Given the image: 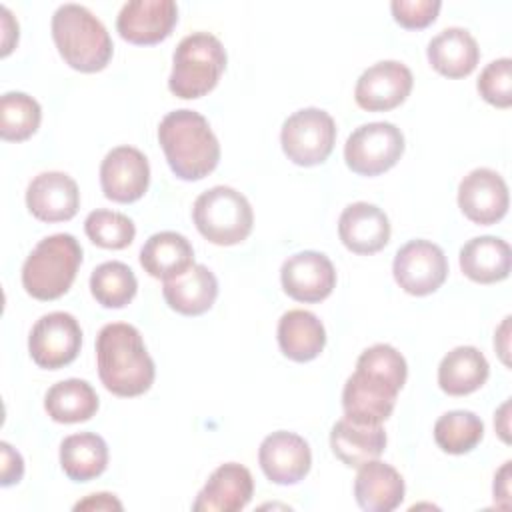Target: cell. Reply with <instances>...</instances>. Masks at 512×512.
Returning <instances> with one entry per match:
<instances>
[{
  "instance_id": "obj_1",
  "label": "cell",
  "mask_w": 512,
  "mask_h": 512,
  "mask_svg": "<svg viewBox=\"0 0 512 512\" xmlns=\"http://www.w3.org/2000/svg\"><path fill=\"white\" fill-rule=\"evenodd\" d=\"M406 376V360L394 346L366 348L342 390L344 416L358 424H382L390 418Z\"/></svg>"
},
{
  "instance_id": "obj_2",
  "label": "cell",
  "mask_w": 512,
  "mask_h": 512,
  "mask_svg": "<svg viewBox=\"0 0 512 512\" xmlns=\"http://www.w3.org/2000/svg\"><path fill=\"white\" fill-rule=\"evenodd\" d=\"M96 362L106 390L124 398L144 394L156 376L142 334L126 322L102 326L96 338Z\"/></svg>"
},
{
  "instance_id": "obj_3",
  "label": "cell",
  "mask_w": 512,
  "mask_h": 512,
  "mask_svg": "<svg viewBox=\"0 0 512 512\" xmlns=\"http://www.w3.org/2000/svg\"><path fill=\"white\" fill-rule=\"evenodd\" d=\"M158 142L170 170L180 180L208 176L220 160V144L208 120L188 108L168 112L158 126Z\"/></svg>"
},
{
  "instance_id": "obj_4",
  "label": "cell",
  "mask_w": 512,
  "mask_h": 512,
  "mask_svg": "<svg viewBox=\"0 0 512 512\" xmlns=\"http://www.w3.org/2000/svg\"><path fill=\"white\" fill-rule=\"evenodd\" d=\"M52 38L64 62L78 72H98L112 58L106 26L82 4H62L52 14Z\"/></svg>"
},
{
  "instance_id": "obj_5",
  "label": "cell",
  "mask_w": 512,
  "mask_h": 512,
  "mask_svg": "<svg viewBox=\"0 0 512 512\" xmlns=\"http://www.w3.org/2000/svg\"><path fill=\"white\" fill-rule=\"evenodd\" d=\"M82 264V246L72 234L42 238L22 266V286L36 300H56L68 292Z\"/></svg>"
},
{
  "instance_id": "obj_6",
  "label": "cell",
  "mask_w": 512,
  "mask_h": 512,
  "mask_svg": "<svg viewBox=\"0 0 512 512\" xmlns=\"http://www.w3.org/2000/svg\"><path fill=\"white\" fill-rule=\"evenodd\" d=\"M226 68V50L210 32L184 36L172 56L168 88L174 96L192 100L208 94Z\"/></svg>"
},
{
  "instance_id": "obj_7",
  "label": "cell",
  "mask_w": 512,
  "mask_h": 512,
  "mask_svg": "<svg viewBox=\"0 0 512 512\" xmlns=\"http://www.w3.org/2000/svg\"><path fill=\"white\" fill-rule=\"evenodd\" d=\"M198 232L212 244L232 246L248 238L254 214L248 198L230 186H212L192 206Z\"/></svg>"
},
{
  "instance_id": "obj_8",
  "label": "cell",
  "mask_w": 512,
  "mask_h": 512,
  "mask_svg": "<svg viewBox=\"0 0 512 512\" xmlns=\"http://www.w3.org/2000/svg\"><path fill=\"white\" fill-rule=\"evenodd\" d=\"M336 142L334 118L320 108H302L288 116L280 130V144L288 160L298 166L322 164Z\"/></svg>"
},
{
  "instance_id": "obj_9",
  "label": "cell",
  "mask_w": 512,
  "mask_h": 512,
  "mask_svg": "<svg viewBox=\"0 0 512 512\" xmlns=\"http://www.w3.org/2000/svg\"><path fill=\"white\" fill-rule=\"evenodd\" d=\"M404 152V134L392 122L358 126L344 144L348 168L360 176H378L390 170Z\"/></svg>"
},
{
  "instance_id": "obj_10",
  "label": "cell",
  "mask_w": 512,
  "mask_h": 512,
  "mask_svg": "<svg viewBox=\"0 0 512 512\" xmlns=\"http://www.w3.org/2000/svg\"><path fill=\"white\" fill-rule=\"evenodd\" d=\"M82 346V328L68 312H48L36 320L28 336L32 360L46 370H58L76 360Z\"/></svg>"
},
{
  "instance_id": "obj_11",
  "label": "cell",
  "mask_w": 512,
  "mask_h": 512,
  "mask_svg": "<svg viewBox=\"0 0 512 512\" xmlns=\"http://www.w3.org/2000/svg\"><path fill=\"white\" fill-rule=\"evenodd\" d=\"M392 274L398 286L412 296L436 292L448 276L444 250L430 240H410L394 256Z\"/></svg>"
},
{
  "instance_id": "obj_12",
  "label": "cell",
  "mask_w": 512,
  "mask_h": 512,
  "mask_svg": "<svg viewBox=\"0 0 512 512\" xmlns=\"http://www.w3.org/2000/svg\"><path fill=\"white\" fill-rule=\"evenodd\" d=\"M412 84L414 78L406 64L398 60H380L360 74L354 88V100L362 110L386 112L408 98Z\"/></svg>"
},
{
  "instance_id": "obj_13",
  "label": "cell",
  "mask_w": 512,
  "mask_h": 512,
  "mask_svg": "<svg viewBox=\"0 0 512 512\" xmlns=\"http://www.w3.org/2000/svg\"><path fill=\"white\" fill-rule=\"evenodd\" d=\"M150 184V164L134 146L112 148L100 164V186L108 200L128 204L144 196Z\"/></svg>"
},
{
  "instance_id": "obj_14",
  "label": "cell",
  "mask_w": 512,
  "mask_h": 512,
  "mask_svg": "<svg viewBox=\"0 0 512 512\" xmlns=\"http://www.w3.org/2000/svg\"><path fill=\"white\" fill-rule=\"evenodd\" d=\"M284 292L298 302H320L336 286V270L330 258L316 250L288 256L280 268Z\"/></svg>"
},
{
  "instance_id": "obj_15",
  "label": "cell",
  "mask_w": 512,
  "mask_h": 512,
  "mask_svg": "<svg viewBox=\"0 0 512 512\" xmlns=\"http://www.w3.org/2000/svg\"><path fill=\"white\" fill-rule=\"evenodd\" d=\"M508 186L492 168H474L458 184V206L476 224H496L508 212Z\"/></svg>"
},
{
  "instance_id": "obj_16",
  "label": "cell",
  "mask_w": 512,
  "mask_h": 512,
  "mask_svg": "<svg viewBox=\"0 0 512 512\" xmlns=\"http://www.w3.org/2000/svg\"><path fill=\"white\" fill-rule=\"evenodd\" d=\"M258 462L270 482L288 486L300 482L310 472L312 452L302 436L278 430L262 440Z\"/></svg>"
},
{
  "instance_id": "obj_17",
  "label": "cell",
  "mask_w": 512,
  "mask_h": 512,
  "mask_svg": "<svg viewBox=\"0 0 512 512\" xmlns=\"http://www.w3.org/2000/svg\"><path fill=\"white\" fill-rule=\"evenodd\" d=\"M178 20L174 0H130L116 18V30L132 44H156L170 36Z\"/></svg>"
},
{
  "instance_id": "obj_18",
  "label": "cell",
  "mask_w": 512,
  "mask_h": 512,
  "mask_svg": "<svg viewBox=\"0 0 512 512\" xmlns=\"http://www.w3.org/2000/svg\"><path fill=\"white\" fill-rule=\"evenodd\" d=\"M26 206L42 222L70 220L80 208L78 184L64 172H42L26 188Z\"/></svg>"
},
{
  "instance_id": "obj_19",
  "label": "cell",
  "mask_w": 512,
  "mask_h": 512,
  "mask_svg": "<svg viewBox=\"0 0 512 512\" xmlns=\"http://www.w3.org/2000/svg\"><path fill=\"white\" fill-rule=\"evenodd\" d=\"M254 494V480L246 466L238 462L220 464L198 492L194 512H238L246 508Z\"/></svg>"
},
{
  "instance_id": "obj_20",
  "label": "cell",
  "mask_w": 512,
  "mask_h": 512,
  "mask_svg": "<svg viewBox=\"0 0 512 512\" xmlns=\"http://www.w3.org/2000/svg\"><path fill=\"white\" fill-rule=\"evenodd\" d=\"M338 236L354 254H374L390 240V220L374 204H348L338 218Z\"/></svg>"
},
{
  "instance_id": "obj_21",
  "label": "cell",
  "mask_w": 512,
  "mask_h": 512,
  "mask_svg": "<svg viewBox=\"0 0 512 512\" xmlns=\"http://www.w3.org/2000/svg\"><path fill=\"white\" fill-rule=\"evenodd\" d=\"M404 478L400 472L380 460H368L358 466L354 478V498L366 512H390L404 500Z\"/></svg>"
},
{
  "instance_id": "obj_22",
  "label": "cell",
  "mask_w": 512,
  "mask_h": 512,
  "mask_svg": "<svg viewBox=\"0 0 512 512\" xmlns=\"http://www.w3.org/2000/svg\"><path fill=\"white\" fill-rule=\"evenodd\" d=\"M426 56L438 74L448 78H464L476 68L480 48L476 38L466 28L450 26L428 42Z\"/></svg>"
},
{
  "instance_id": "obj_23",
  "label": "cell",
  "mask_w": 512,
  "mask_h": 512,
  "mask_svg": "<svg viewBox=\"0 0 512 512\" xmlns=\"http://www.w3.org/2000/svg\"><path fill=\"white\" fill-rule=\"evenodd\" d=\"M166 304L184 316H200L212 308L218 296V280L204 264H194L184 274L164 280Z\"/></svg>"
},
{
  "instance_id": "obj_24",
  "label": "cell",
  "mask_w": 512,
  "mask_h": 512,
  "mask_svg": "<svg viewBox=\"0 0 512 512\" xmlns=\"http://www.w3.org/2000/svg\"><path fill=\"white\" fill-rule=\"evenodd\" d=\"M330 448L342 464L358 468L384 452L386 432L382 424H358L342 418L330 430Z\"/></svg>"
},
{
  "instance_id": "obj_25",
  "label": "cell",
  "mask_w": 512,
  "mask_h": 512,
  "mask_svg": "<svg viewBox=\"0 0 512 512\" xmlns=\"http://www.w3.org/2000/svg\"><path fill=\"white\" fill-rule=\"evenodd\" d=\"M512 250L498 236H476L460 248V270L472 282L494 284L510 274Z\"/></svg>"
},
{
  "instance_id": "obj_26",
  "label": "cell",
  "mask_w": 512,
  "mask_h": 512,
  "mask_svg": "<svg viewBox=\"0 0 512 512\" xmlns=\"http://www.w3.org/2000/svg\"><path fill=\"white\" fill-rule=\"evenodd\" d=\"M140 264L152 278L170 280L194 266V248L188 238L178 232H156L144 242Z\"/></svg>"
},
{
  "instance_id": "obj_27",
  "label": "cell",
  "mask_w": 512,
  "mask_h": 512,
  "mask_svg": "<svg viewBox=\"0 0 512 512\" xmlns=\"http://www.w3.org/2000/svg\"><path fill=\"white\" fill-rule=\"evenodd\" d=\"M276 334L282 354L294 362L314 360L326 344L324 324L316 314L300 308L282 314Z\"/></svg>"
},
{
  "instance_id": "obj_28",
  "label": "cell",
  "mask_w": 512,
  "mask_h": 512,
  "mask_svg": "<svg viewBox=\"0 0 512 512\" xmlns=\"http://www.w3.org/2000/svg\"><path fill=\"white\" fill-rule=\"evenodd\" d=\"M490 374L486 356L474 346L452 348L438 366V384L450 396L476 392Z\"/></svg>"
},
{
  "instance_id": "obj_29",
  "label": "cell",
  "mask_w": 512,
  "mask_h": 512,
  "mask_svg": "<svg viewBox=\"0 0 512 512\" xmlns=\"http://www.w3.org/2000/svg\"><path fill=\"white\" fill-rule=\"evenodd\" d=\"M60 466L74 482H88L108 466V446L94 432L70 434L60 444Z\"/></svg>"
},
{
  "instance_id": "obj_30",
  "label": "cell",
  "mask_w": 512,
  "mask_h": 512,
  "mask_svg": "<svg viewBox=\"0 0 512 512\" xmlns=\"http://www.w3.org/2000/svg\"><path fill=\"white\" fill-rule=\"evenodd\" d=\"M44 408L54 422H86L98 410V394L90 382L80 378H68L48 388L44 396Z\"/></svg>"
},
{
  "instance_id": "obj_31",
  "label": "cell",
  "mask_w": 512,
  "mask_h": 512,
  "mask_svg": "<svg viewBox=\"0 0 512 512\" xmlns=\"http://www.w3.org/2000/svg\"><path fill=\"white\" fill-rule=\"evenodd\" d=\"M136 290V276L124 262H102L90 274V292L104 308H124L136 296Z\"/></svg>"
},
{
  "instance_id": "obj_32",
  "label": "cell",
  "mask_w": 512,
  "mask_h": 512,
  "mask_svg": "<svg viewBox=\"0 0 512 512\" xmlns=\"http://www.w3.org/2000/svg\"><path fill=\"white\" fill-rule=\"evenodd\" d=\"M484 436V422L470 410H450L434 424V440L448 454L474 450Z\"/></svg>"
},
{
  "instance_id": "obj_33",
  "label": "cell",
  "mask_w": 512,
  "mask_h": 512,
  "mask_svg": "<svg viewBox=\"0 0 512 512\" xmlns=\"http://www.w3.org/2000/svg\"><path fill=\"white\" fill-rule=\"evenodd\" d=\"M42 120L40 104L24 92H6L0 98V136L8 142L30 138Z\"/></svg>"
},
{
  "instance_id": "obj_34",
  "label": "cell",
  "mask_w": 512,
  "mask_h": 512,
  "mask_svg": "<svg viewBox=\"0 0 512 512\" xmlns=\"http://www.w3.org/2000/svg\"><path fill=\"white\" fill-rule=\"evenodd\" d=\"M84 232L100 248L122 250L128 244H132L136 236V226L126 214L100 208L92 210L86 216Z\"/></svg>"
},
{
  "instance_id": "obj_35",
  "label": "cell",
  "mask_w": 512,
  "mask_h": 512,
  "mask_svg": "<svg viewBox=\"0 0 512 512\" xmlns=\"http://www.w3.org/2000/svg\"><path fill=\"white\" fill-rule=\"evenodd\" d=\"M476 88L488 104L508 108L512 104V60L498 58L486 64V68L480 72Z\"/></svg>"
},
{
  "instance_id": "obj_36",
  "label": "cell",
  "mask_w": 512,
  "mask_h": 512,
  "mask_svg": "<svg viewBox=\"0 0 512 512\" xmlns=\"http://www.w3.org/2000/svg\"><path fill=\"white\" fill-rule=\"evenodd\" d=\"M440 6H442L440 0H392L390 2L394 20L408 30H420L432 24L440 12Z\"/></svg>"
},
{
  "instance_id": "obj_37",
  "label": "cell",
  "mask_w": 512,
  "mask_h": 512,
  "mask_svg": "<svg viewBox=\"0 0 512 512\" xmlns=\"http://www.w3.org/2000/svg\"><path fill=\"white\" fill-rule=\"evenodd\" d=\"M2 452V486H12L22 480L24 474V460L18 450H14L8 442H0Z\"/></svg>"
},
{
  "instance_id": "obj_38",
  "label": "cell",
  "mask_w": 512,
  "mask_h": 512,
  "mask_svg": "<svg viewBox=\"0 0 512 512\" xmlns=\"http://www.w3.org/2000/svg\"><path fill=\"white\" fill-rule=\"evenodd\" d=\"M74 510H122V502L114 494L98 492L76 502Z\"/></svg>"
},
{
  "instance_id": "obj_39",
  "label": "cell",
  "mask_w": 512,
  "mask_h": 512,
  "mask_svg": "<svg viewBox=\"0 0 512 512\" xmlns=\"http://www.w3.org/2000/svg\"><path fill=\"white\" fill-rule=\"evenodd\" d=\"M508 320H510V316L504 318L502 326L498 328V332H496V336H494V346H496L498 354L502 356L504 364H508V356H506V354H508Z\"/></svg>"
},
{
  "instance_id": "obj_40",
  "label": "cell",
  "mask_w": 512,
  "mask_h": 512,
  "mask_svg": "<svg viewBox=\"0 0 512 512\" xmlns=\"http://www.w3.org/2000/svg\"><path fill=\"white\" fill-rule=\"evenodd\" d=\"M508 408H510V402L506 400V402L500 406V410H498V414H496V418H494V424H496V428H498V434L502 436L504 442H510V436H508Z\"/></svg>"
}]
</instances>
